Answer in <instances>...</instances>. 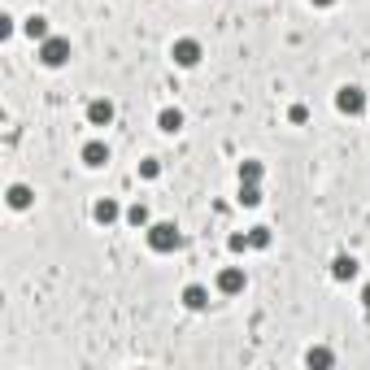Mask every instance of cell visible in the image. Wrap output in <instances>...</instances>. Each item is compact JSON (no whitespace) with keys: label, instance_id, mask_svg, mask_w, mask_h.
Returning a JSON list of instances; mask_svg holds the SVG:
<instances>
[{"label":"cell","instance_id":"obj_1","mask_svg":"<svg viewBox=\"0 0 370 370\" xmlns=\"http://www.w3.org/2000/svg\"><path fill=\"white\" fill-rule=\"evenodd\" d=\"M179 244H183V235L175 222H148V249L153 253H175Z\"/></svg>","mask_w":370,"mask_h":370},{"label":"cell","instance_id":"obj_2","mask_svg":"<svg viewBox=\"0 0 370 370\" xmlns=\"http://www.w3.org/2000/svg\"><path fill=\"white\" fill-rule=\"evenodd\" d=\"M70 53H74V48H70V39H61V35H48V39L39 44V61H44L48 70H61V66L70 61Z\"/></svg>","mask_w":370,"mask_h":370},{"label":"cell","instance_id":"obj_3","mask_svg":"<svg viewBox=\"0 0 370 370\" xmlns=\"http://www.w3.org/2000/svg\"><path fill=\"white\" fill-rule=\"evenodd\" d=\"M335 109H340V113H349V118L366 113V92H362L357 83H344V87L335 92Z\"/></svg>","mask_w":370,"mask_h":370},{"label":"cell","instance_id":"obj_4","mask_svg":"<svg viewBox=\"0 0 370 370\" xmlns=\"http://www.w3.org/2000/svg\"><path fill=\"white\" fill-rule=\"evenodd\" d=\"M170 57H175V66H183V70H192L196 61H201V39H192V35H183V39H175V44H170Z\"/></svg>","mask_w":370,"mask_h":370},{"label":"cell","instance_id":"obj_5","mask_svg":"<svg viewBox=\"0 0 370 370\" xmlns=\"http://www.w3.org/2000/svg\"><path fill=\"white\" fill-rule=\"evenodd\" d=\"M244 283H249V279H244V270H240V266H227V270L218 275V292H222V296H240Z\"/></svg>","mask_w":370,"mask_h":370},{"label":"cell","instance_id":"obj_6","mask_svg":"<svg viewBox=\"0 0 370 370\" xmlns=\"http://www.w3.org/2000/svg\"><path fill=\"white\" fill-rule=\"evenodd\" d=\"M79 157H83V166H92V170H101V166L109 161V144H105V140H87Z\"/></svg>","mask_w":370,"mask_h":370},{"label":"cell","instance_id":"obj_7","mask_svg":"<svg viewBox=\"0 0 370 370\" xmlns=\"http://www.w3.org/2000/svg\"><path fill=\"white\" fill-rule=\"evenodd\" d=\"M357 270H362V266H357V257L340 253V257L331 261V279H335V283H349V279H357Z\"/></svg>","mask_w":370,"mask_h":370},{"label":"cell","instance_id":"obj_8","mask_svg":"<svg viewBox=\"0 0 370 370\" xmlns=\"http://www.w3.org/2000/svg\"><path fill=\"white\" fill-rule=\"evenodd\" d=\"M87 122H92V127H109V122H113V105L96 96V101L87 105Z\"/></svg>","mask_w":370,"mask_h":370},{"label":"cell","instance_id":"obj_9","mask_svg":"<svg viewBox=\"0 0 370 370\" xmlns=\"http://www.w3.org/2000/svg\"><path fill=\"white\" fill-rule=\"evenodd\" d=\"M92 218L101 222V227H109V222L122 218V209H118V201H109V196H105V201H96V205H92Z\"/></svg>","mask_w":370,"mask_h":370},{"label":"cell","instance_id":"obj_10","mask_svg":"<svg viewBox=\"0 0 370 370\" xmlns=\"http://www.w3.org/2000/svg\"><path fill=\"white\" fill-rule=\"evenodd\" d=\"M183 305H187V309H196V314H201V309L209 305V292H205L201 283H187V288H183Z\"/></svg>","mask_w":370,"mask_h":370},{"label":"cell","instance_id":"obj_11","mask_svg":"<svg viewBox=\"0 0 370 370\" xmlns=\"http://www.w3.org/2000/svg\"><path fill=\"white\" fill-rule=\"evenodd\" d=\"M157 127H161L166 135L183 131V113H179V109H161V113H157Z\"/></svg>","mask_w":370,"mask_h":370},{"label":"cell","instance_id":"obj_12","mask_svg":"<svg viewBox=\"0 0 370 370\" xmlns=\"http://www.w3.org/2000/svg\"><path fill=\"white\" fill-rule=\"evenodd\" d=\"M22 31H27L35 44H44L48 35H53V31H48V18H39V13H35V18H27V27H22Z\"/></svg>","mask_w":370,"mask_h":370},{"label":"cell","instance_id":"obj_13","mask_svg":"<svg viewBox=\"0 0 370 370\" xmlns=\"http://www.w3.org/2000/svg\"><path fill=\"white\" fill-rule=\"evenodd\" d=\"M127 222H131V227H140V231H148V222H153V214H148V205H144V201H135V205L127 209Z\"/></svg>","mask_w":370,"mask_h":370},{"label":"cell","instance_id":"obj_14","mask_svg":"<svg viewBox=\"0 0 370 370\" xmlns=\"http://www.w3.org/2000/svg\"><path fill=\"white\" fill-rule=\"evenodd\" d=\"M261 175H266V166L261 161H240V183H261Z\"/></svg>","mask_w":370,"mask_h":370},{"label":"cell","instance_id":"obj_15","mask_svg":"<svg viewBox=\"0 0 370 370\" xmlns=\"http://www.w3.org/2000/svg\"><path fill=\"white\" fill-rule=\"evenodd\" d=\"M270 244H275L270 227H249V249H270Z\"/></svg>","mask_w":370,"mask_h":370},{"label":"cell","instance_id":"obj_16","mask_svg":"<svg viewBox=\"0 0 370 370\" xmlns=\"http://www.w3.org/2000/svg\"><path fill=\"white\" fill-rule=\"evenodd\" d=\"M9 205H13V209H27V205H31V187H27V183H13V187H9Z\"/></svg>","mask_w":370,"mask_h":370},{"label":"cell","instance_id":"obj_17","mask_svg":"<svg viewBox=\"0 0 370 370\" xmlns=\"http://www.w3.org/2000/svg\"><path fill=\"white\" fill-rule=\"evenodd\" d=\"M240 205H261V183H240Z\"/></svg>","mask_w":370,"mask_h":370},{"label":"cell","instance_id":"obj_18","mask_svg":"<svg viewBox=\"0 0 370 370\" xmlns=\"http://www.w3.org/2000/svg\"><path fill=\"white\" fill-rule=\"evenodd\" d=\"M335 357H331V349H309L305 353V366H331Z\"/></svg>","mask_w":370,"mask_h":370},{"label":"cell","instance_id":"obj_19","mask_svg":"<svg viewBox=\"0 0 370 370\" xmlns=\"http://www.w3.org/2000/svg\"><path fill=\"white\" fill-rule=\"evenodd\" d=\"M288 122H292V127H305V122H309V109H305V105H292V109H288Z\"/></svg>","mask_w":370,"mask_h":370},{"label":"cell","instance_id":"obj_20","mask_svg":"<svg viewBox=\"0 0 370 370\" xmlns=\"http://www.w3.org/2000/svg\"><path fill=\"white\" fill-rule=\"evenodd\" d=\"M227 249H231V253H244V249H249V231H235V235L227 240Z\"/></svg>","mask_w":370,"mask_h":370},{"label":"cell","instance_id":"obj_21","mask_svg":"<svg viewBox=\"0 0 370 370\" xmlns=\"http://www.w3.org/2000/svg\"><path fill=\"white\" fill-rule=\"evenodd\" d=\"M140 175H144V179H157L161 166H157V161H140Z\"/></svg>","mask_w":370,"mask_h":370},{"label":"cell","instance_id":"obj_22","mask_svg":"<svg viewBox=\"0 0 370 370\" xmlns=\"http://www.w3.org/2000/svg\"><path fill=\"white\" fill-rule=\"evenodd\" d=\"M309 5H314V9H331V5H335V0H309Z\"/></svg>","mask_w":370,"mask_h":370},{"label":"cell","instance_id":"obj_23","mask_svg":"<svg viewBox=\"0 0 370 370\" xmlns=\"http://www.w3.org/2000/svg\"><path fill=\"white\" fill-rule=\"evenodd\" d=\"M362 305H366V309H370V283H366V288H362Z\"/></svg>","mask_w":370,"mask_h":370}]
</instances>
